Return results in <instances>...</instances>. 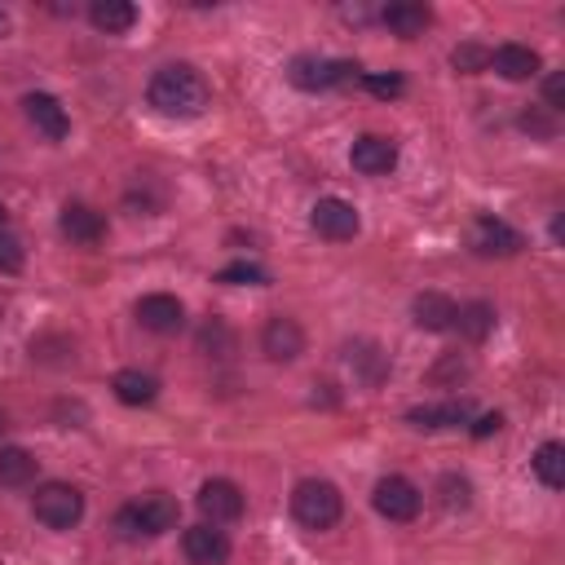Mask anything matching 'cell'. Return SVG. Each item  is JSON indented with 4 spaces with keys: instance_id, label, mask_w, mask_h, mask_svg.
Here are the masks:
<instances>
[{
    "instance_id": "6da1fadb",
    "label": "cell",
    "mask_w": 565,
    "mask_h": 565,
    "mask_svg": "<svg viewBox=\"0 0 565 565\" xmlns=\"http://www.w3.org/2000/svg\"><path fill=\"white\" fill-rule=\"evenodd\" d=\"M146 102H150L159 115H168V119H199V115L212 106V88H207V79H203L194 66L177 62V66H159V71L150 75Z\"/></svg>"
},
{
    "instance_id": "7a4b0ae2",
    "label": "cell",
    "mask_w": 565,
    "mask_h": 565,
    "mask_svg": "<svg viewBox=\"0 0 565 565\" xmlns=\"http://www.w3.org/2000/svg\"><path fill=\"white\" fill-rule=\"evenodd\" d=\"M177 512L181 508H177L172 494L150 490V494H141V499H132L115 512V530H119V539H159L177 525Z\"/></svg>"
},
{
    "instance_id": "3957f363",
    "label": "cell",
    "mask_w": 565,
    "mask_h": 565,
    "mask_svg": "<svg viewBox=\"0 0 565 565\" xmlns=\"http://www.w3.org/2000/svg\"><path fill=\"white\" fill-rule=\"evenodd\" d=\"M344 512V499L331 481L322 477H305L296 490H291V516L305 525V530H331Z\"/></svg>"
},
{
    "instance_id": "277c9868",
    "label": "cell",
    "mask_w": 565,
    "mask_h": 565,
    "mask_svg": "<svg viewBox=\"0 0 565 565\" xmlns=\"http://www.w3.org/2000/svg\"><path fill=\"white\" fill-rule=\"evenodd\" d=\"M31 512L49 530H71L84 516V494L75 486H66V481H44L35 490V499H31Z\"/></svg>"
},
{
    "instance_id": "5b68a950",
    "label": "cell",
    "mask_w": 565,
    "mask_h": 565,
    "mask_svg": "<svg viewBox=\"0 0 565 565\" xmlns=\"http://www.w3.org/2000/svg\"><path fill=\"white\" fill-rule=\"evenodd\" d=\"M287 79L296 88H335V84H349V79H362L358 75V62H327V57H313V53H300L291 57L287 66Z\"/></svg>"
},
{
    "instance_id": "8992f818",
    "label": "cell",
    "mask_w": 565,
    "mask_h": 565,
    "mask_svg": "<svg viewBox=\"0 0 565 565\" xmlns=\"http://www.w3.org/2000/svg\"><path fill=\"white\" fill-rule=\"evenodd\" d=\"M371 503H375V512L388 516V521H415L424 499H419L415 481H406V477H380L375 490H371Z\"/></svg>"
},
{
    "instance_id": "52a82bcc",
    "label": "cell",
    "mask_w": 565,
    "mask_h": 565,
    "mask_svg": "<svg viewBox=\"0 0 565 565\" xmlns=\"http://www.w3.org/2000/svg\"><path fill=\"white\" fill-rule=\"evenodd\" d=\"M194 503H199V512H203L207 525H230V521L243 516V490L234 481H225V477L203 481L199 494H194Z\"/></svg>"
},
{
    "instance_id": "ba28073f",
    "label": "cell",
    "mask_w": 565,
    "mask_h": 565,
    "mask_svg": "<svg viewBox=\"0 0 565 565\" xmlns=\"http://www.w3.org/2000/svg\"><path fill=\"white\" fill-rule=\"evenodd\" d=\"M309 225H313L322 238H331V243H344V238H353V234L362 230V216H358V207H353V203H344V199L327 194V199H318V203H313V212H309Z\"/></svg>"
},
{
    "instance_id": "9c48e42d",
    "label": "cell",
    "mask_w": 565,
    "mask_h": 565,
    "mask_svg": "<svg viewBox=\"0 0 565 565\" xmlns=\"http://www.w3.org/2000/svg\"><path fill=\"white\" fill-rule=\"evenodd\" d=\"M468 247L477 256H516L525 247V238L508 221H499V216H477L472 230H468Z\"/></svg>"
},
{
    "instance_id": "30bf717a",
    "label": "cell",
    "mask_w": 565,
    "mask_h": 565,
    "mask_svg": "<svg viewBox=\"0 0 565 565\" xmlns=\"http://www.w3.org/2000/svg\"><path fill=\"white\" fill-rule=\"evenodd\" d=\"M260 353H265L269 362H296V358L305 353V331H300V322L287 318V313H274V318L260 327Z\"/></svg>"
},
{
    "instance_id": "8fae6325",
    "label": "cell",
    "mask_w": 565,
    "mask_h": 565,
    "mask_svg": "<svg viewBox=\"0 0 565 565\" xmlns=\"http://www.w3.org/2000/svg\"><path fill=\"white\" fill-rule=\"evenodd\" d=\"M181 552H185L190 565H225L230 561V539H225V530L203 521V525H190L181 534Z\"/></svg>"
},
{
    "instance_id": "7c38bea8",
    "label": "cell",
    "mask_w": 565,
    "mask_h": 565,
    "mask_svg": "<svg viewBox=\"0 0 565 565\" xmlns=\"http://www.w3.org/2000/svg\"><path fill=\"white\" fill-rule=\"evenodd\" d=\"M137 322H141L146 331H154V335H172V331H181L185 309H181L177 296H168V291H150V296L137 300Z\"/></svg>"
},
{
    "instance_id": "4fadbf2b",
    "label": "cell",
    "mask_w": 565,
    "mask_h": 565,
    "mask_svg": "<svg viewBox=\"0 0 565 565\" xmlns=\"http://www.w3.org/2000/svg\"><path fill=\"white\" fill-rule=\"evenodd\" d=\"M349 163H353L362 177H384V172L397 168V146H393V137H375V132H366V137L353 141Z\"/></svg>"
},
{
    "instance_id": "5bb4252c",
    "label": "cell",
    "mask_w": 565,
    "mask_h": 565,
    "mask_svg": "<svg viewBox=\"0 0 565 565\" xmlns=\"http://www.w3.org/2000/svg\"><path fill=\"white\" fill-rule=\"evenodd\" d=\"M22 106H26V119H31L49 141H62V137L71 132V119H66V110H62L57 97H49V93H26Z\"/></svg>"
},
{
    "instance_id": "9a60e30c",
    "label": "cell",
    "mask_w": 565,
    "mask_h": 565,
    "mask_svg": "<svg viewBox=\"0 0 565 565\" xmlns=\"http://www.w3.org/2000/svg\"><path fill=\"white\" fill-rule=\"evenodd\" d=\"M411 313H415V327H424V331H450L459 305L446 291H419L415 305H411Z\"/></svg>"
},
{
    "instance_id": "2e32d148",
    "label": "cell",
    "mask_w": 565,
    "mask_h": 565,
    "mask_svg": "<svg viewBox=\"0 0 565 565\" xmlns=\"http://www.w3.org/2000/svg\"><path fill=\"white\" fill-rule=\"evenodd\" d=\"M490 66H494L503 79L516 84V79H534L543 62H539V53H534L530 44H499V49L490 53Z\"/></svg>"
},
{
    "instance_id": "e0dca14e",
    "label": "cell",
    "mask_w": 565,
    "mask_h": 565,
    "mask_svg": "<svg viewBox=\"0 0 565 565\" xmlns=\"http://www.w3.org/2000/svg\"><path fill=\"white\" fill-rule=\"evenodd\" d=\"M57 225H62V234L71 243H97L106 234V216L97 207H88V203H66Z\"/></svg>"
},
{
    "instance_id": "ac0fdd59",
    "label": "cell",
    "mask_w": 565,
    "mask_h": 565,
    "mask_svg": "<svg viewBox=\"0 0 565 565\" xmlns=\"http://www.w3.org/2000/svg\"><path fill=\"white\" fill-rule=\"evenodd\" d=\"M380 18H384V26H388L393 35L415 40V35H424V31H428L433 9H428V4H419V0H402V4H388Z\"/></svg>"
},
{
    "instance_id": "d6986e66",
    "label": "cell",
    "mask_w": 565,
    "mask_h": 565,
    "mask_svg": "<svg viewBox=\"0 0 565 565\" xmlns=\"http://www.w3.org/2000/svg\"><path fill=\"white\" fill-rule=\"evenodd\" d=\"M88 22L106 35H124L137 26V4L132 0H93L88 4Z\"/></svg>"
},
{
    "instance_id": "ffe728a7",
    "label": "cell",
    "mask_w": 565,
    "mask_h": 565,
    "mask_svg": "<svg viewBox=\"0 0 565 565\" xmlns=\"http://www.w3.org/2000/svg\"><path fill=\"white\" fill-rule=\"evenodd\" d=\"M406 419L415 428H459L468 419V402H428V406H411Z\"/></svg>"
},
{
    "instance_id": "44dd1931",
    "label": "cell",
    "mask_w": 565,
    "mask_h": 565,
    "mask_svg": "<svg viewBox=\"0 0 565 565\" xmlns=\"http://www.w3.org/2000/svg\"><path fill=\"white\" fill-rule=\"evenodd\" d=\"M110 388H115V397L119 402H128V406H150L154 397H159V380L154 375H146V371H119L115 380H110Z\"/></svg>"
},
{
    "instance_id": "7402d4cb",
    "label": "cell",
    "mask_w": 565,
    "mask_h": 565,
    "mask_svg": "<svg viewBox=\"0 0 565 565\" xmlns=\"http://www.w3.org/2000/svg\"><path fill=\"white\" fill-rule=\"evenodd\" d=\"M455 327H459V335H463V340L481 344V340L494 331V309H490L486 300H468V305H459V313H455Z\"/></svg>"
},
{
    "instance_id": "603a6c76",
    "label": "cell",
    "mask_w": 565,
    "mask_h": 565,
    "mask_svg": "<svg viewBox=\"0 0 565 565\" xmlns=\"http://www.w3.org/2000/svg\"><path fill=\"white\" fill-rule=\"evenodd\" d=\"M35 468L40 459L22 446H0V486H26L35 481Z\"/></svg>"
},
{
    "instance_id": "cb8c5ba5",
    "label": "cell",
    "mask_w": 565,
    "mask_h": 565,
    "mask_svg": "<svg viewBox=\"0 0 565 565\" xmlns=\"http://www.w3.org/2000/svg\"><path fill=\"white\" fill-rule=\"evenodd\" d=\"M530 463H534V477H539L547 490H561V486H565V446H561V441H543Z\"/></svg>"
},
{
    "instance_id": "d4e9b609",
    "label": "cell",
    "mask_w": 565,
    "mask_h": 565,
    "mask_svg": "<svg viewBox=\"0 0 565 565\" xmlns=\"http://www.w3.org/2000/svg\"><path fill=\"white\" fill-rule=\"evenodd\" d=\"M349 366L366 380V384H380L384 375H388V353L380 349V344H349Z\"/></svg>"
},
{
    "instance_id": "484cf974",
    "label": "cell",
    "mask_w": 565,
    "mask_h": 565,
    "mask_svg": "<svg viewBox=\"0 0 565 565\" xmlns=\"http://www.w3.org/2000/svg\"><path fill=\"white\" fill-rule=\"evenodd\" d=\"M437 503H441L446 512H463V508L472 503V486H468V477L446 472V477L437 481Z\"/></svg>"
},
{
    "instance_id": "4316f807",
    "label": "cell",
    "mask_w": 565,
    "mask_h": 565,
    "mask_svg": "<svg viewBox=\"0 0 565 565\" xmlns=\"http://www.w3.org/2000/svg\"><path fill=\"white\" fill-rule=\"evenodd\" d=\"M199 349H203L207 358H230V353H234V331H230L221 318H212V322H203V331H199Z\"/></svg>"
},
{
    "instance_id": "83f0119b",
    "label": "cell",
    "mask_w": 565,
    "mask_h": 565,
    "mask_svg": "<svg viewBox=\"0 0 565 565\" xmlns=\"http://www.w3.org/2000/svg\"><path fill=\"white\" fill-rule=\"evenodd\" d=\"M216 282H230V287H265L269 282V269H260L256 260H234L216 274Z\"/></svg>"
},
{
    "instance_id": "f1b7e54d",
    "label": "cell",
    "mask_w": 565,
    "mask_h": 565,
    "mask_svg": "<svg viewBox=\"0 0 565 565\" xmlns=\"http://www.w3.org/2000/svg\"><path fill=\"white\" fill-rule=\"evenodd\" d=\"M450 62H455V71L477 75V71H486V66H490V53H486L481 44H459V49L450 53Z\"/></svg>"
},
{
    "instance_id": "f546056e",
    "label": "cell",
    "mask_w": 565,
    "mask_h": 565,
    "mask_svg": "<svg viewBox=\"0 0 565 565\" xmlns=\"http://www.w3.org/2000/svg\"><path fill=\"white\" fill-rule=\"evenodd\" d=\"M22 260H26V256H22V238L4 225V230H0V274H18Z\"/></svg>"
},
{
    "instance_id": "4dcf8cb0",
    "label": "cell",
    "mask_w": 565,
    "mask_h": 565,
    "mask_svg": "<svg viewBox=\"0 0 565 565\" xmlns=\"http://www.w3.org/2000/svg\"><path fill=\"white\" fill-rule=\"evenodd\" d=\"M362 84H366L375 97H402V88H406L402 75H362Z\"/></svg>"
},
{
    "instance_id": "1f68e13d",
    "label": "cell",
    "mask_w": 565,
    "mask_h": 565,
    "mask_svg": "<svg viewBox=\"0 0 565 565\" xmlns=\"http://www.w3.org/2000/svg\"><path fill=\"white\" fill-rule=\"evenodd\" d=\"M521 128L534 132V137H552V132H556V119H552V110L543 106V110H525V115H521Z\"/></svg>"
},
{
    "instance_id": "d6a6232c",
    "label": "cell",
    "mask_w": 565,
    "mask_h": 565,
    "mask_svg": "<svg viewBox=\"0 0 565 565\" xmlns=\"http://www.w3.org/2000/svg\"><path fill=\"white\" fill-rule=\"evenodd\" d=\"M543 106H547L552 115L565 106V79H561V75H547V79H543Z\"/></svg>"
},
{
    "instance_id": "836d02e7",
    "label": "cell",
    "mask_w": 565,
    "mask_h": 565,
    "mask_svg": "<svg viewBox=\"0 0 565 565\" xmlns=\"http://www.w3.org/2000/svg\"><path fill=\"white\" fill-rule=\"evenodd\" d=\"M499 428H503V415L490 411V415H481V419L472 424V437H490V433H499Z\"/></svg>"
},
{
    "instance_id": "e575fe53",
    "label": "cell",
    "mask_w": 565,
    "mask_h": 565,
    "mask_svg": "<svg viewBox=\"0 0 565 565\" xmlns=\"http://www.w3.org/2000/svg\"><path fill=\"white\" fill-rule=\"evenodd\" d=\"M4 31H9V13L0 9V35H4Z\"/></svg>"
},
{
    "instance_id": "d590c367",
    "label": "cell",
    "mask_w": 565,
    "mask_h": 565,
    "mask_svg": "<svg viewBox=\"0 0 565 565\" xmlns=\"http://www.w3.org/2000/svg\"><path fill=\"white\" fill-rule=\"evenodd\" d=\"M0 230H4V207H0Z\"/></svg>"
}]
</instances>
